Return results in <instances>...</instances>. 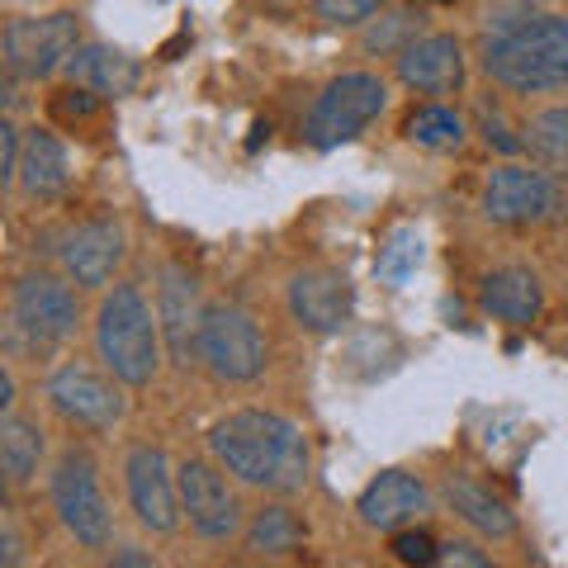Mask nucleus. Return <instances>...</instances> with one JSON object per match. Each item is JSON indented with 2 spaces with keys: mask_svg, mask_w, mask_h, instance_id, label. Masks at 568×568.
Returning a JSON list of instances; mask_svg holds the SVG:
<instances>
[{
  "mask_svg": "<svg viewBox=\"0 0 568 568\" xmlns=\"http://www.w3.org/2000/svg\"><path fill=\"white\" fill-rule=\"evenodd\" d=\"M530 138H536V148L559 156V162H568V110H549L540 114L536 123H530Z\"/></svg>",
  "mask_w": 568,
  "mask_h": 568,
  "instance_id": "nucleus-28",
  "label": "nucleus"
},
{
  "mask_svg": "<svg viewBox=\"0 0 568 568\" xmlns=\"http://www.w3.org/2000/svg\"><path fill=\"white\" fill-rule=\"evenodd\" d=\"M394 555L407 568H436L440 545H436L432 530H398V536H394Z\"/></svg>",
  "mask_w": 568,
  "mask_h": 568,
  "instance_id": "nucleus-27",
  "label": "nucleus"
},
{
  "mask_svg": "<svg viewBox=\"0 0 568 568\" xmlns=\"http://www.w3.org/2000/svg\"><path fill=\"white\" fill-rule=\"evenodd\" d=\"M20 564V536H14V526L6 521V568Z\"/></svg>",
  "mask_w": 568,
  "mask_h": 568,
  "instance_id": "nucleus-35",
  "label": "nucleus"
},
{
  "mask_svg": "<svg viewBox=\"0 0 568 568\" xmlns=\"http://www.w3.org/2000/svg\"><path fill=\"white\" fill-rule=\"evenodd\" d=\"M77 14H48V20H14L6 29V67L10 77H52L77 58Z\"/></svg>",
  "mask_w": 568,
  "mask_h": 568,
  "instance_id": "nucleus-7",
  "label": "nucleus"
},
{
  "mask_svg": "<svg viewBox=\"0 0 568 568\" xmlns=\"http://www.w3.org/2000/svg\"><path fill=\"white\" fill-rule=\"evenodd\" d=\"M426 507V484L417 474L388 469L361 493V521L375 530H403Z\"/></svg>",
  "mask_w": 568,
  "mask_h": 568,
  "instance_id": "nucleus-17",
  "label": "nucleus"
},
{
  "mask_svg": "<svg viewBox=\"0 0 568 568\" xmlns=\"http://www.w3.org/2000/svg\"><path fill=\"white\" fill-rule=\"evenodd\" d=\"M209 446L219 455V465L227 474H237L252 488H271V493H298L308 484V440L294 422H284L261 407L223 417L209 432Z\"/></svg>",
  "mask_w": 568,
  "mask_h": 568,
  "instance_id": "nucleus-1",
  "label": "nucleus"
},
{
  "mask_svg": "<svg viewBox=\"0 0 568 568\" xmlns=\"http://www.w3.org/2000/svg\"><path fill=\"white\" fill-rule=\"evenodd\" d=\"M181 507H185L190 526L209 540H227L237 530V497L227 493V484L204 459H190L181 469Z\"/></svg>",
  "mask_w": 568,
  "mask_h": 568,
  "instance_id": "nucleus-14",
  "label": "nucleus"
},
{
  "mask_svg": "<svg viewBox=\"0 0 568 568\" xmlns=\"http://www.w3.org/2000/svg\"><path fill=\"white\" fill-rule=\"evenodd\" d=\"M110 568H152V559L142 555V549H133V545H129V549H119V555L110 559Z\"/></svg>",
  "mask_w": 568,
  "mask_h": 568,
  "instance_id": "nucleus-34",
  "label": "nucleus"
},
{
  "mask_svg": "<svg viewBox=\"0 0 568 568\" xmlns=\"http://www.w3.org/2000/svg\"><path fill=\"white\" fill-rule=\"evenodd\" d=\"M67 77L85 85V91H95V95H133L138 91V81H142V67L129 58V52H119L110 43H85L77 48V58L67 62Z\"/></svg>",
  "mask_w": 568,
  "mask_h": 568,
  "instance_id": "nucleus-18",
  "label": "nucleus"
},
{
  "mask_svg": "<svg viewBox=\"0 0 568 568\" xmlns=\"http://www.w3.org/2000/svg\"><path fill=\"white\" fill-rule=\"evenodd\" d=\"M246 545H252L256 555H290V549L304 545V521H298L290 507H265L252 521V530H246Z\"/></svg>",
  "mask_w": 568,
  "mask_h": 568,
  "instance_id": "nucleus-24",
  "label": "nucleus"
},
{
  "mask_svg": "<svg viewBox=\"0 0 568 568\" xmlns=\"http://www.w3.org/2000/svg\"><path fill=\"white\" fill-rule=\"evenodd\" d=\"M100 110V95H91L85 85H77V91H62V95H52V114L58 119H91Z\"/></svg>",
  "mask_w": 568,
  "mask_h": 568,
  "instance_id": "nucleus-31",
  "label": "nucleus"
},
{
  "mask_svg": "<svg viewBox=\"0 0 568 568\" xmlns=\"http://www.w3.org/2000/svg\"><path fill=\"white\" fill-rule=\"evenodd\" d=\"M407 138H413L417 148H426V152H450V148L465 142V123H459V114L432 104V110H417L413 119H407Z\"/></svg>",
  "mask_w": 568,
  "mask_h": 568,
  "instance_id": "nucleus-25",
  "label": "nucleus"
},
{
  "mask_svg": "<svg viewBox=\"0 0 568 568\" xmlns=\"http://www.w3.org/2000/svg\"><path fill=\"white\" fill-rule=\"evenodd\" d=\"M123 227L114 219H95V223H81L77 233L62 242V265L77 284H110L114 271L123 265Z\"/></svg>",
  "mask_w": 568,
  "mask_h": 568,
  "instance_id": "nucleus-15",
  "label": "nucleus"
},
{
  "mask_svg": "<svg viewBox=\"0 0 568 568\" xmlns=\"http://www.w3.org/2000/svg\"><path fill=\"white\" fill-rule=\"evenodd\" d=\"M484 308L493 317H503V323H536L540 308H545V294H540V280L521 271V265H503V271H493L484 280Z\"/></svg>",
  "mask_w": 568,
  "mask_h": 568,
  "instance_id": "nucleus-19",
  "label": "nucleus"
},
{
  "mask_svg": "<svg viewBox=\"0 0 568 568\" xmlns=\"http://www.w3.org/2000/svg\"><path fill=\"white\" fill-rule=\"evenodd\" d=\"M156 323L152 317L148 298H142L133 284H119V290L100 304V323H95V342H100V355L104 365L114 369L123 384H152L156 375Z\"/></svg>",
  "mask_w": 568,
  "mask_h": 568,
  "instance_id": "nucleus-3",
  "label": "nucleus"
},
{
  "mask_svg": "<svg viewBox=\"0 0 568 568\" xmlns=\"http://www.w3.org/2000/svg\"><path fill=\"white\" fill-rule=\"evenodd\" d=\"M484 123H488V142H497V148H503V152H517V148H521V142H517V138H511V133L503 129V119L484 114Z\"/></svg>",
  "mask_w": 568,
  "mask_h": 568,
  "instance_id": "nucleus-33",
  "label": "nucleus"
},
{
  "mask_svg": "<svg viewBox=\"0 0 568 568\" xmlns=\"http://www.w3.org/2000/svg\"><path fill=\"white\" fill-rule=\"evenodd\" d=\"M48 398L67 422L95 426V432H104V426H114L123 417V398L114 394V384L100 379L95 369H85V365H62L58 375L48 379Z\"/></svg>",
  "mask_w": 568,
  "mask_h": 568,
  "instance_id": "nucleus-12",
  "label": "nucleus"
},
{
  "mask_svg": "<svg viewBox=\"0 0 568 568\" xmlns=\"http://www.w3.org/2000/svg\"><path fill=\"white\" fill-rule=\"evenodd\" d=\"M559 204H564L559 185L549 181V175H540V171H526V166L493 171V181L484 190V213L493 223H507V227L555 219Z\"/></svg>",
  "mask_w": 568,
  "mask_h": 568,
  "instance_id": "nucleus-8",
  "label": "nucleus"
},
{
  "mask_svg": "<svg viewBox=\"0 0 568 568\" xmlns=\"http://www.w3.org/2000/svg\"><path fill=\"white\" fill-rule=\"evenodd\" d=\"M384 81L369 77V71H346V77H336L323 95H317L313 114H308V142L317 152H332L342 148V142L361 138L369 123L384 114Z\"/></svg>",
  "mask_w": 568,
  "mask_h": 568,
  "instance_id": "nucleus-4",
  "label": "nucleus"
},
{
  "mask_svg": "<svg viewBox=\"0 0 568 568\" xmlns=\"http://www.w3.org/2000/svg\"><path fill=\"white\" fill-rule=\"evenodd\" d=\"M446 497H450V507L459 511V517H465L474 530H484V536H493V540L517 536V511H511L493 488L474 484V478H465V474H450Z\"/></svg>",
  "mask_w": 568,
  "mask_h": 568,
  "instance_id": "nucleus-20",
  "label": "nucleus"
},
{
  "mask_svg": "<svg viewBox=\"0 0 568 568\" xmlns=\"http://www.w3.org/2000/svg\"><path fill=\"white\" fill-rule=\"evenodd\" d=\"M129 497L133 511L148 530H175V517H181V484L171 478V465L162 450L138 446L129 455Z\"/></svg>",
  "mask_w": 568,
  "mask_h": 568,
  "instance_id": "nucleus-13",
  "label": "nucleus"
},
{
  "mask_svg": "<svg viewBox=\"0 0 568 568\" xmlns=\"http://www.w3.org/2000/svg\"><path fill=\"white\" fill-rule=\"evenodd\" d=\"M417 24H422V10H394L384 24H375L365 33V48L369 52H388V48H398L407 33H417Z\"/></svg>",
  "mask_w": 568,
  "mask_h": 568,
  "instance_id": "nucleus-26",
  "label": "nucleus"
},
{
  "mask_svg": "<svg viewBox=\"0 0 568 568\" xmlns=\"http://www.w3.org/2000/svg\"><path fill=\"white\" fill-rule=\"evenodd\" d=\"M20 185L33 194V200H52V194L67 190V152L52 133L33 129L24 138V162H20Z\"/></svg>",
  "mask_w": 568,
  "mask_h": 568,
  "instance_id": "nucleus-21",
  "label": "nucleus"
},
{
  "mask_svg": "<svg viewBox=\"0 0 568 568\" xmlns=\"http://www.w3.org/2000/svg\"><path fill=\"white\" fill-rule=\"evenodd\" d=\"M52 503L62 511V526L77 536L81 545L100 549L110 540V503L100 493L95 478V459L85 450H67L58 474H52Z\"/></svg>",
  "mask_w": 568,
  "mask_h": 568,
  "instance_id": "nucleus-6",
  "label": "nucleus"
},
{
  "mask_svg": "<svg viewBox=\"0 0 568 568\" xmlns=\"http://www.w3.org/2000/svg\"><path fill=\"white\" fill-rule=\"evenodd\" d=\"M10 403H14V375L10 369H0V407L10 413Z\"/></svg>",
  "mask_w": 568,
  "mask_h": 568,
  "instance_id": "nucleus-36",
  "label": "nucleus"
},
{
  "mask_svg": "<svg viewBox=\"0 0 568 568\" xmlns=\"http://www.w3.org/2000/svg\"><path fill=\"white\" fill-rule=\"evenodd\" d=\"M77 294L67 290L58 275H24L14 284V323H20L33 342H67L77 332Z\"/></svg>",
  "mask_w": 568,
  "mask_h": 568,
  "instance_id": "nucleus-10",
  "label": "nucleus"
},
{
  "mask_svg": "<svg viewBox=\"0 0 568 568\" xmlns=\"http://www.w3.org/2000/svg\"><path fill=\"white\" fill-rule=\"evenodd\" d=\"M39 459H43V432L29 417L6 413V422H0V469H6L10 488H24L39 474Z\"/></svg>",
  "mask_w": 568,
  "mask_h": 568,
  "instance_id": "nucleus-22",
  "label": "nucleus"
},
{
  "mask_svg": "<svg viewBox=\"0 0 568 568\" xmlns=\"http://www.w3.org/2000/svg\"><path fill=\"white\" fill-rule=\"evenodd\" d=\"M398 77L422 95H450L459 81H465V58H459V43L450 33H432V39H417L403 48L398 58Z\"/></svg>",
  "mask_w": 568,
  "mask_h": 568,
  "instance_id": "nucleus-16",
  "label": "nucleus"
},
{
  "mask_svg": "<svg viewBox=\"0 0 568 568\" xmlns=\"http://www.w3.org/2000/svg\"><path fill=\"white\" fill-rule=\"evenodd\" d=\"M436 568H493V564H488L484 549H474V545H465V540H455V545L440 549Z\"/></svg>",
  "mask_w": 568,
  "mask_h": 568,
  "instance_id": "nucleus-32",
  "label": "nucleus"
},
{
  "mask_svg": "<svg viewBox=\"0 0 568 568\" xmlns=\"http://www.w3.org/2000/svg\"><path fill=\"white\" fill-rule=\"evenodd\" d=\"M422 256H426V246H422V233H417L413 223H398L394 233L384 237L379 256H375V275H379V284H388V290H403V284L417 275Z\"/></svg>",
  "mask_w": 568,
  "mask_h": 568,
  "instance_id": "nucleus-23",
  "label": "nucleus"
},
{
  "mask_svg": "<svg viewBox=\"0 0 568 568\" xmlns=\"http://www.w3.org/2000/svg\"><path fill=\"white\" fill-rule=\"evenodd\" d=\"M204 304H200V280L185 265H162V290H156V317H162L166 346L175 355V365L200 361V332H204Z\"/></svg>",
  "mask_w": 568,
  "mask_h": 568,
  "instance_id": "nucleus-9",
  "label": "nucleus"
},
{
  "mask_svg": "<svg viewBox=\"0 0 568 568\" xmlns=\"http://www.w3.org/2000/svg\"><path fill=\"white\" fill-rule=\"evenodd\" d=\"M20 162H24V142H20V129L6 119L0 123V181H20Z\"/></svg>",
  "mask_w": 568,
  "mask_h": 568,
  "instance_id": "nucleus-30",
  "label": "nucleus"
},
{
  "mask_svg": "<svg viewBox=\"0 0 568 568\" xmlns=\"http://www.w3.org/2000/svg\"><path fill=\"white\" fill-rule=\"evenodd\" d=\"M484 67L507 91H559L568 85V20H521L497 33L484 52Z\"/></svg>",
  "mask_w": 568,
  "mask_h": 568,
  "instance_id": "nucleus-2",
  "label": "nucleus"
},
{
  "mask_svg": "<svg viewBox=\"0 0 568 568\" xmlns=\"http://www.w3.org/2000/svg\"><path fill=\"white\" fill-rule=\"evenodd\" d=\"M384 6V0H317V14L327 24H361Z\"/></svg>",
  "mask_w": 568,
  "mask_h": 568,
  "instance_id": "nucleus-29",
  "label": "nucleus"
},
{
  "mask_svg": "<svg viewBox=\"0 0 568 568\" xmlns=\"http://www.w3.org/2000/svg\"><path fill=\"white\" fill-rule=\"evenodd\" d=\"M351 308H355V290L342 271H298L290 280V313L298 327H308L317 336H332L351 323Z\"/></svg>",
  "mask_w": 568,
  "mask_h": 568,
  "instance_id": "nucleus-11",
  "label": "nucleus"
},
{
  "mask_svg": "<svg viewBox=\"0 0 568 568\" xmlns=\"http://www.w3.org/2000/svg\"><path fill=\"white\" fill-rule=\"evenodd\" d=\"M200 361L227 384H246L265 369V336L252 313L233 304H209L200 332Z\"/></svg>",
  "mask_w": 568,
  "mask_h": 568,
  "instance_id": "nucleus-5",
  "label": "nucleus"
}]
</instances>
